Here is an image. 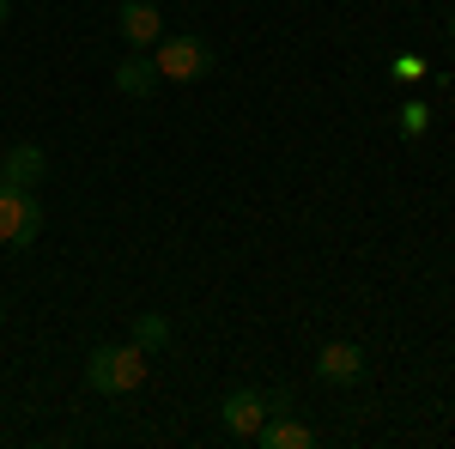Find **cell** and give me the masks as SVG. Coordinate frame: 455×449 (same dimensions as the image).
Returning a JSON list of instances; mask_svg holds the SVG:
<instances>
[{
	"label": "cell",
	"mask_w": 455,
	"mask_h": 449,
	"mask_svg": "<svg viewBox=\"0 0 455 449\" xmlns=\"http://www.w3.org/2000/svg\"><path fill=\"white\" fill-rule=\"evenodd\" d=\"M315 377H322V382H358V377H364V352L347 346V341L322 346V352H315Z\"/></svg>",
	"instance_id": "ba28073f"
},
{
	"label": "cell",
	"mask_w": 455,
	"mask_h": 449,
	"mask_svg": "<svg viewBox=\"0 0 455 449\" xmlns=\"http://www.w3.org/2000/svg\"><path fill=\"white\" fill-rule=\"evenodd\" d=\"M43 231V201L36 188H0V243L6 249H25Z\"/></svg>",
	"instance_id": "3957f363"
},
{
	"label": "cell",
	"mask_w": 455,
	"mask_h": 449,
	"mask_svg": "<svg viewBox=\"0 0 455 449\" xmlns=\"http://www.w3.org/2000/svg\"><path fill=\"white\" fill-rule=\"evenodd\" d=\"M146 358H152V352L134 346V341L128 346H98V352L85 358V382H92L98 395H134L146 382Z\"/></svg>",
	"instance_id": "6da1fadb"
},
{
	"label": "cell",
	"mask_w": 455,
	"mask_h": 449,
	"mask_svg": "<svg viewBox=\"0 0 455 449\" xmlns=\"http://www.w3.org/2000/svg\"><path fill=\"white\" fill-rule=\"evenodd\" d=\"M158 85H164V73H158V61H152L146 49H134V55L116 68V92H122V98H152Z\"/></svg>",
	"instance_id": "52a82bcc"
},
{
	"label": "cell",
	"mask_w": 455,
	"mask_h": 449,
	"mask_svg": "<svg viewBox=\"0 0 455 449\" xmlns=\"http://www.w3.org/2000/svg\"><path fill=\"white\" fill-rule=\"evenodd\" d=\"M425 116H431L425 104H407V109H401V134H407V140H419V134H425Z\"/></svg>",
	"instance_id": "8fae6325"
},
{
	"label": "cell",
	"mask_w": 455,
	"mask_h": 449,
	"mask_svg": "<svg viewBox=\"0 0 455 449\" xmlns=\"http://www.w3.org/2000/svg\"><path fill=\"white\" fill-rule=\"evenodd\" d=\"M152 61H158V73L164 79H176V85H195V79H207L212 73V49L201 43V36H158V49H152Z\"/></svg>",
	"instance_id": "7a4b0ae2"
},
{
	"label": "cell",
	"mask_w": 455,
	"mask_h": 449,
	"mask_svg": "<svg viewBox=\"0 0 455 449\" xmlns=\"http://www.w3.org/2000/svg\"><path fill=\"white\" fill-rule=\"evenodd\" d=\"M419 73H425L419 55H401V61H395V79H419Z\"/></svg>",
	"instance_id": "7c38bea8"
},
{
	"label": "cell",
	"mask_w": 455,
	"mask_h": 449,
	"mask_svg": "<svg viewBox=\"0 0 455 449\" xmlns=\"http://www.w3.org/2000/svg\"><path fill=\"white\" fill-rule=\"evenodd\" d=\"M6 19H12V6H6V0H0V25H6Z\"/></svg>",
	"instance_id": "4fadbf2b"
},
{
	"label": "cell",
	"mask_w": 455,
	"mask_h": 449,
	"mask_svg": "<svg viewBox=\"0 0 455 449\" xmlns=\"http://www.w3.org/2000/svg\"><path fill=\"white\" fill-rule=\"evenodd\" d=\"M255 444H261V449H310V444H315V431H310V425H304L298 413H280V419H261Z\"/></svg>",
	"instance_id": "9c48e42d"
},
{
	"label": "cell",
	"mask_w": 455,
	"mask_h": 449,
	"mask_svg": "<svg viewBox=\"0 0 455 449\" xmlns=\"http://www.w3.org/2000/svg\"><path fill=\"white\" fill-rule=\"evenodd\" d=\"M116 25H122V36H128L134 49H152V43L164 36V12H158L152 0H122V6H116Z\"/></svg>",
	"instance_id": "5b68a950"
},
{
	"label": "cell",
	"mask_w": 455,
	"mask_h": 449,
	"mask_svg": "<svg viewBox=\"0 0 455 449\" xmlns=\"http://www.w3.org/2000/svg\"><path fill=\"white\" fill-rule=\"evenodd\" d=\"M0 316H6V304H0Z\"/></svg>",
	"instance_id": "9a60e30c"
},
{
	"label": "cell",
	"mask_w": 455,
	"mask_h": 449,
	"mask_svg": "<svg viewBox=\"0 0 455 449\" xmlns=\"http://www.w3.org/2000/svg\"><path fill=\"white\" fill-rule=\"evenodd\" d=\"M219 419H225V431H231V437H255V431H261V419H267V395H255V389H231V395H225V407H219Z\"/></svg>",
	"instance_id": "8992f818"
},
{
	"label": "cell",
	"mask_w": 455,
	"mask_h": 449,
	"mask_svg": "<svg viewBox=\"0 0 455 449\" xmlns=\"http://www.w3.org/2000/svg\"><path fill=\"white\" fill-rule=\"evenodd\" d=\"M43 176H49V152L43 146L25 140V146H6L0 152V188H36Z\"/></svg>",
	"instance_id": "277c9868"
},
{
	"label": "cell",
	"mask_w": 455,
	"mask_h": 449,
	"mask_svg": "<svg viewBox=\"0 0 455 449\" xmlns=\"http://www.w3.org/2000/svg\"><path fill=\"white\" fill-rule=\"evenodd\" d=\"M443 31H450V43H455V12H450V25H443Z\"/></svg>",
	"instance_id": "5bb4252c"
},
{
	"label": "cell",
	"mask_w": 455,
	"mask_h": 449,
	"mask_svg": "<svg viewBox=\"0 0 455 449\" xmlns=\"http://www.w3.org/2000/svg\"><path fill=\"white\" fill-rule=\"evenodd\" d=\"M164 341H171V322H164L158 310H140V316H134V346H146V352H158Z\"/></svg>",
	"instance_id": "30bf717a"
}]
</instances>
